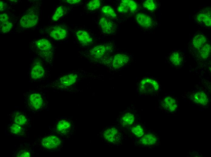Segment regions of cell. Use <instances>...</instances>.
Masks as SVG:
<instances>
[{
  "label": "cell",
  "mask_w": 211,
  "mask_h": 157,
  "mask_svg": "<svg viewBox=\"0 0 211 157\" xmlns=\"http://www.w3.org/2000/svg\"><path fill=\"white\" fill-rule=\"evenodd\" d=\"M32 50L48 62L52 60L54 49L50 42L46 39H40L32 41L30 45Z\"/></svg>",
  "instance_id": "1"
},
{
  "label": "cell",
  "mask_w": 211,
  "mask_h": 157,
  "mask_svg": "<svg viewBox=\"0 0 211 157\" xmlns=\"http://www.w3.org/2000/svg\"><path fill=\"white\" fill-rule=\"evenodd\" d=\"M159 85L155 80L149 78L143 79L139 85V91L141 95L144 96L152 95L159 91Z\"/></svg>",
  "instance_id": "2"
},
{
  "label": "cell",
  "mask_w": 211,
  "mask_h": 157,
  "mask_svg": "<svg viewBox=\"0 0 211 157\" xmlns=\"http://www.w3.org/2000/svg\"><path fill=\"white\" fill-rule=\"evenodd\" d=\"M39 143L42 148L52 151L58 149L62 145V140L56 136L51 135L43 137Z\"/></svg>",
  "instance_id": "3"
},
{
  "label": "cell",
  "mask_w": 211,
  "mask_h": 157,
  "mask_svg": "<svg viewBox=\"0 0 211 157\" xmlns=\"http://www.w3.org/2000/svg\"><path fill=\"white\" fill-rule=\"evenodd\" d=\"M26 99L28 107L32 111H39L43 107V100L42 95L39 93H30L27 96Z\"/></svg>",
  "instance_id": "4"
},
{
  "label": "cell",
  "mask_w": 211,
  "mask_h": 157,
  "mask_svg": "<svg viewBox=\"0 0 211 157\" xmlns=\"http://www.w3.org/2000/svg\"><path fill=\"white\" fill-rule=\"evenodd\" d=\"M10 122L20 125L25 128L30 124V120L27 115L20 111H15L10 115Z\"/></svg>",
  "instance_id": "5"
},
{
  "label": "cell",
  "mask_w": 211,
  "mask_h": 157,
  "mask_svg": "<svg viewBox=\"0 0 211 157\" xmlns=\"http://www.w3.org/2000/svg\"><path fill=\"white\" fill-rule=\"evenodd\" d=\"M38 20V15L32 11L25 14L22 17L20 20L19 24L24 28L31 27L37 24Z\"/></svg>",
  "instance_id": "6"
},
{
  "label": "cell",
  "mask_w": 211,
  "mask_h": 157,
  "mask_svg": "<svg viewBox=\"0 0 211 157\" xmlns=\"http://www.w3.org/2000/svg\"><path fill=\"white\" fill-rule=\"evenodd\" d=\"M49 35L55 40H61L65 39L67 36L66 29L64 27L57 25L51 27L48 30Z\"/></svg>",
  "instance_id": "7"
},
{
  "label": "cell",
  "mask_w": 211,
  "mask_h": 157,
  "mask_svg": "<svg viewBox=\"0 0 211 157\" xmlns=\"http://www.w3.org/2000/svg\"><path fill=\"white\" fill-rule=\"evenodd\" d=\"M72 125L70 121L65 119L59 120L55 125V130L62 135L69 134L72 129Z\"/></svg>",
  "instance_id": "8"
},
{
  "label": "cell",
  "mask_w": 211,
  "mask_h": 157,
  "mask_svg": "<svg viewBox=\"0 0 211 157\" xmlns=\"http://www.w3.org/2000/svg\"><path fill=\"white\" fill-rule=\"evenodd\" d=\"M160 105L163 110L169 112H174L177 108L176 100L171 96H167L163 98L161 101Z\"/></svg>",
  "instance_id": "9"
},
{
  "label": "cell",
  "mask_w": 211,
  "mask_h": 157,
  "mask_svg": "<svg viewBox=\"0 0 211 157\" xmlns=\"http://www.w3.org/2000/svg\"><path fill=\"white\" fill-rule=\"evenodd\" d=\"M103 136L107 141L113 143H118L120 139L119 131L114 127L109 128L106 130L103 133Z\"/></svg>",
  "instance_id": "10"
},
{
  "label": "cell",
  "mask_w": 211,
  "mask_h": 157,
  "mask_svg": "<svg viewBox=\"0 0 211 157\" xmlns=\"http://www.w3.org/2000/svg\"><path fill=\"white\" fill-rule=\"evenodd\" d=\"M137 8V4L134 1L122 0L117 10L120 13H133L136 11Z\"/></svg>",
  "instance_id": "11"
},
{
  "label": "cell",
  "mask_w": 211,
  "mask_h": 157,
  "mask_svg": "<svg viewBox=\"0 0 211 157\" xmlns=\"http://www.w3.org/2000/svg\"><path fill=\"white\" fill-rule=\"evenodd\" d=\"M106 45L101 44L96 46L89 51V54L93 59L97 60L102 58L107 52L108 49Z\"/></svg>",
  "instance_id": "12"
},
{
  "label": "cell",
  "mask_w": 211,
  "mask_h": 157,
  "mask_svg": "<svg viewBox=\"0 0 211 157\" xmlns=\"http://www.w3.org/2000/svg\"><path fill=\"white\" fill-rule=\"evenodd\" d=\"M78 75L75 73H70L60 77L58 83L59 86L65 88L71 86L76 82Z\"/></svg>",
  "instance_id": "13"
},
{
  "label": "cell",
  "mask_w": 211,
  "mask_h": 157,
  "mask_svg": "<svg viewBox=\"0 0 211 157\" xmlns=\"http://www.w3.org/2000/svg\"><path fill=\"white\" fill-rule=\"evenodd\" d=\"M8 129L11 135L16 137H23L26 133V128L12 122L8 125Z\"/></svg>",
  "instance_id": "14"
},
{
  "label": "cell",
  "mask_w": 211,
  "mask_h": 157,
  "mask_svg": "<svg viewBox=\"0 0 211 157\" xmlns=\"http://www.w3.org/2000/svg\"><path fill=\"white\" fill-rule=\"evenodd\" d=\"M99 24L102 31L105 34H110L114 30L113 23L108 18L102 17L99 19Z\"/></svg>",
  "instance_id": "15"
},
{
  "label": "cell",
  "mask_w": 211,
  "mask_h": 157,
  "mask_svg": "<svg viewBox=\"0 0 211 157\" xmlns=\"http://www.w3.org/2000/svg\"><path fill=\"white\" fill-rule=\"evenodd\" d=\"M45 70L42 65L39 62L33 64L31 70V77L34 80L43 78L45 75Z\"/></svg>",
  "instance_id": "16"
},
{
  "label": "cell",
  "mask_w": 211,
  "mask_h": 157,
  "mask_svg": "<svg viewBox=\"0 0 211 157\" xmlns=\"http://www.w3.org/2000/svg\"><path fill=\"white\" fill-rule=\"evenodd\" d=\"M139 141V143L144 146H152L158 143V139L154 134L148 133L143 135Z\"/></svg>",
  "instance_id": "17"
},
{
  "label": "cell",
  "mask_w": 211,
  "mask_h": 157,
  "mask_svg": "<svg viewBox=\"0 0 211 157\" xmlns=\"http://www.w3.org/2000/svg\"><path fill=\"white\" fill-rule=\"evenodd\" d=\"M129 56L124 54H118L115 55L112 62V66L115 69H119L126 65L128 62Z\"/></svg>",
  "instance_id": "18"
},
{
  "label": "cell",
  "mask_w": 211,
  "mask_h": 157,
  "mask_svg": "<svg viewBox=\"0 0 211 157\" xmlns=\"http://www.w3.org/2000/svg\"><path fill=\"white\" fill-rule=\"evenodd\" d=\"M136 18L137 23L141 27L149 28L153 25L152 20L148 15L142 13L136 14Z\"/></svg>",
  "instance_id": "19"
},
{
  "label": "cell",
  "mask_w": 211,
  "mask_h": 157,
  "mask_svg": "<svg viewBox=\"0 0 211 157\" xmlns=\"http://www.w3.org/2000/svg\"><path fill=\"white\" fill-rule=\"evenodd\" d=\"M192 100L195 103L202 106L206 105L209 102L207 95L203 91H197L192 95Z\"/></svg>",
  "instance_id": "20"
},
{
  "label": "cell",
  "mask_w": 211,
  "mask_h": 157,
  "mask_svg": "<svg viewBox=\"0 0 211 157\" xmlns=\"http://www.w3.org/2000/svg\"><path fill=\"white\" fill-rule=\"evenodd\" d=\"M76 36L78 40L82 45L87 46L92 42L93 40L91 37L84 30H78L76 32Z\"/></svg>",
  "instance_id": "21"
},
{
  "label": "cell",
  "mask_w": 211,
  "mask_h": 157,
  "mask_svg": "<svg viewBox=\"0 0 211 157\" xmlns=\"http://www.w3.org/2000/svg\"><path fill=\"white\" fill-rule=\"evenodd\" d=\"M207 39L202 34H198L195 36L192 41L193 46L199 50L206 43Z\"/></svg>",
  "instance_id": "22"
},
{
  "label": "cell",
  "mask_w": 211,
  "mask_h": 157,
  "mask_svg": "<svg viewBox=\"0 0 211 157\" xmlns=\"http://www.w3.org/2000/svg\"><path fill=\"white\" fill-rule=\"evenodd\" d=\"M134 120V115L130 113H127L122 117L121 120V124L123 127H129L133 124Z\"/></svg>",
  "instance_id": "23"
},
{
  "label": "cell",
  "mask_w": 211,
  "mask_h": 157,
  "mask_svg": "<svg viewBox=\"0 0 211 157\" xmlns=\"http://www.w3.org/2000/svg\"><path fill=\"white\" fill-rule=\"evenodd\" d=\"M196 19L199 22H203L207 26H211V15L210 14L203 13L199 14L196 16Z\"/></svg>",
  "instance_id": "24"
},
{
  "label": "cell",
  "mask_w": 211,
  "mask_h": 157,
  "mask_svg": "<svg viewBox=\"0 0 211 157\" xmlns=\"http://www.w3.org/2000/svg\"><path fill=\"white\" fill-rule=\"evenodd\" d=\"M102 13L106 17L112 19L116 18L117 15L114 10L108 6H103L101 9Z\"/></svg>",
  "instance_id": "25"
},
{
  "label": "cell",
  "mask_w": 211,
  "mask_h": 157,
  "mask_svg": "<svg viewBox=\"0 0 211 157\" xmlns=\"http://www.w3.org/2000/svg\"><path fill=\"white\" fill-rule=\"evenodd\" d=\"M210 51V45L209 44L206 43L199 50V54L202 58L205 59L208 57Z\"/></svg>",
  "instance_id": "26"
},
{
  "label": "cell",
  "mask_w": 211,
  "mask_h": 157,
  "mask_svg": "<svg viewBox=\"0 0 211 157\" xmlns=\"http://www.w3.org/2000/svg\"><path fill=\"white\" fill-rule=\"evenodd\" d=\"M66 11V8L63 6H59L56 9L52 16V20L54 21H57L63 16Z\"/></svg>",
  "instance_id": "27"
},
{
  "label": "cell",
  "mask_w": 211,
  "mask_h": 157,
  "mask_svg": "<svg viewBox=\"0 0 211 157\" xmlns=\"http://www.w3.org/2000/svg\"><path fill=\"white\" fill-rule=\"evenodd\" d=\"M170 59L171 62L176 66H179L181 65L182 61V59L180 54L178 52H174L171 55Z\"/></svg>",
  "instance_id": "28"
},
{
  "label": "cell",
  "mask_w": 211,
  "mask_h": 157,
  "mask_svg": "<svg viewBox=\"0 0 211 157\" xmlns=\"http://www.w3.org/2000/svg\"><path fill=\"white\" fill-rule=\"evenodd\" d=\"M101 5V2L99 0H93L89 1L86 5L88 10L94 11L98 9Z\"/></svg>",
  "instance_id": "29"
},
{
  "label": "cell",
  "mask_w": 211,
  "mask_h": 157,
  "mask_svg": "<svg viewBox=\"0 0 211 157\" xmlns=\"http://www.w3.org/2000/svg\"><path fill=\"white\" fill-rule=\"evenodd\" d=\"M131 130L132 133L138 137H141L144 133L143 128L140 125L133 127L131 128Z\"/></svg>",
  "instance_id": "30"
},
{
  "label": "cell",
  "mask_w": 211,
  "mask_h": 157,
  "mask_svg": "<svg viewBox=\"0 0 211 157\" xmlns=\"http://www.w3.org/2000/svg\"><path fill=\"white\" fill-rule=\"evenodd\" d=\"M143 5L148 10L153 11L156 10L157 6L155 2L152 0H147L144 2Z\"/></svg>",
  "instance_id": "31"
},
{
  "label": "cell",
  "mask_w": 211,
  "mask_h": 157,
  "mask_svg": "<svg viewBox=\"0 0 211 157\" xmlns=\"http://www.w3.org/2000/svg\"><path fill=\"white\" fill-rule=\"evenodd\" d=\"M12 27V23L7 21L0 24V30L3 33L8 32Z\"/></svg>",
  "instance_id": "32"
},
{
  "label": "cell",
  "mask_w": 211,
  "mask_h": 157,
  "mask_svg": "<svg viewBox=\"0 0 211 157\" xmlns=\"http://www.w3.org/2000/svg\"><path fill=\"white\" fill-rule=\"evenodd\" d=\"M31 153L29 150L26 149H22L18 151L16 153V157H30Z\"/></svg>",
  "instance_id": "33"
},
{
  "label": "cell",
  "mask_w": 211,
  "mask_h": 157,
  "mask_svg": "<svg viewBox=\"0 0 211 157\" xmlns=\"http://www.w3.org/2000/svg\"><path fill=\"white\" fill-rule=\"evenodd\" d=\"M8 17L7 14L4 13L0 15V24L8 21Z\"/></svg>",
  "instance_id": "34"
},
{
  "label": "cell",
  "mask_w": 211,
  "mask_h": 157,
  "mask_svg": "<svg viewBox=\"0 0 211 157\" xmlns=\"http://www.w3.org/2000/svg\"><path fill=\"white\" fill-rule=\"evenodd\" d=\"M66 1L69 4L74 5L79 4L81 1L80 0H67Z\"/></svg>",
  "instance_id": "35"
},
{
  "label": "cell",
  "mask_w": 211,
  "mask_h": 157,
  "mask_svg": "<svg viewBox=\"0 0 211 157\" xmlns=\"http://www.w3.org/2000/svg\"><path fill=\"white\" fill-rule=\"evenodd\" d=\"M4 8V4L3 2L0 1V11L3 10Z\"/></svg>",
  "instance_id": "36"
}]
</instances>
